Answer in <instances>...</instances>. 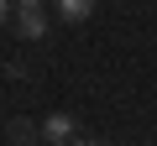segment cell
<instances>
[{"mask_svg":"<svg viewBox=\"0 0 157 146\" xmlns=\"http://www.w3.org/2000/svg\"><path fill=\"white\" fill-rule=\"evenodd\" d=\"M16 31H21V37H32V42H37V37H42V31H47V16H42V11H21V16H16Z\"/></svg>","mask_w":157,"mask_h":146,"instance_id":"cell-3","label":"cell"},{"mask_svg":"<svg viewBox=\"0 0 157 146\" xmlns=\"http://www.w3.org/2000/svg\"><path fill=\"white\" fill-rule=\"evenodd\" d=\"M68 146H89V141H68Z\"/></svg>","mask_w":157,"mask_h":146,"instance_id":"cell-5","label":"cell"},{"mask_svg":"<svg viewBox=\"0 0 157 146\" xmlns=\"http://www.w3.org/2000/svg\"><path fill=\"white\" fill-rule=\"evenodd\" d=\"M73 130H78V125H73V115H47V125H42V136H47L52 146H68V141H73Z\"/></svg>","mask_w":157,"mask_h":146,"instance_id":"cell-1","label":"cell"},{"mask_svg":"<svg viewBox=\"0 0 157 146\" xmlns=\"http://www.w3.org/2000/svg\"><path fill=\"white\" fill-rule=\"evenodd\" d=\"M21 5H26V11H37V5H42V0H21Z\"/></svg>","mask_w":157,"mask_h":146,"instance_id":"cell-4","label":"cell"},{"mask_svg":"<svg viewBox=\"0 0 157 146\" xmlns=\"http://www.w3.org/2000/svg\"><path fill=\"white\" fill-rule=\"evenodd\" d=\"M0 16H6V0H0Z\"/></svg>","mask_w":157,"mask_h":146,"instance_id":"cell-6","label":"cell"},{"mask_svg":"<svg viewBox=\"0 0 157 146\" xmlns=\"http://www.w3.org/2000/svg\"><path fill=\"white\" fill-rule=\"evenodd\" d=\"M58 16L78 26V21H89V16H94V0H58Z\"/></svg>","mask_w":157,"mask_h":146,"instance_id":"cell-2","label":"cell"}]
</instances>
